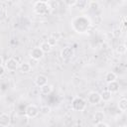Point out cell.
Returning <instances> with one entry per match:
<instances>
[{
  "label": "cell",
  "mask_w": 127,
  "mask_h": 127,
  "mask_svg": "<svg viewBox=\"0 0 127 127\" xmlns=\"http://www.w3.org/2000/svg\"><path fill=\"white\" fill-rule=\"evenodd\" d=\"M49 6L47 1H37L34 4V11L38 15H45L49 12Z\"/></svg>",
  "instance_id": "2"
},
{
  "label": "cell",
  "mask_w": 127,
  "mask_h": 127,
  "mask_svg": "<svg viewBox=\"0 0 127 127\" xmlns=\"http://www.w3.org/2000/svg\"><path fill=\"white\" fill-rule=\"evenodd\" d=\"M57 41H58V40H57L56 38H54V37H52V36H51V37H49V39H48V41H47V42H48L52 47H54V46H56V45H57Z\"/></svg>",
  "instance_id": "24"
},
{
  "label": "cell",
  "mask_w": 127,
  "mask_h": 127,
  "mask_svg": "<svg viewBox=\"0 0 127 127\" xmlns=\"http://www.w3.org/2000/svg\"><path fill=\"white\" fill-rule=\"evenodd\" d=\"M42 51H43V53L45 54V53H50L51 51H52V49H53V47L46 41V42H43V43H41V45H40V47H39Z\"/></svg>",
  "instance_id": "17"
},
{
  "label": "cell",
  "mask_w": 127,
  "mask_h": 127,
  "mask_svg": "<svg viewBox=\"0 0 127 127\" xmlns=\"http://www.w3.org/2000/svg\"><path fill=\"white\" fill-rule=\"evenodd\" d=\"M3 64H4V61H3V58L0 56V65H3Z\"/></svg>",
  "instance_id": "29"
},
{
  "label": "cell",
  "mask_w": 127,
  "mask_h": 127,
  "mask_svg": "<svg viewBox=\"0 0 127 127\" xmlns=\"http://www.w3.org/2000/svg\"><path fill=\"white\" fill-rule=\"evenodd\" d=\"M87 102L92 104V105H97L101 102V97L100 93L97 91H91L87 95Z\"/></svg>",
  "instance_id": "5"
},
{
  "label": "cell",
  "mask_w": 127,
  "mask_h": 127,
  "mask_svg": "<svg viewBox=\"0 0 127 127\" xmlns=\"http://www.w3.org/2000/svg\"><path fill=\"white\" fill-rule=\"evenodd\" d=\"M117 79V73H115L114 71H108L105 74V81L107 83L112 82V81H116Z\"/></svg>",
  "instance_id": "15"
},
{
  "label": "cell",
  "mask_w": 127,
  "mask_h": 127,
  "mask_svg": "<svg viewBox=\"0 0 127 127\" xmlns=\"http://www.w3.org/2000/svg\"><path fill=\"white\" fill-rule=\"evenodd\" d=\"M40 112L45 114V115H48L51 113V107L48 106V105H43L41 108H40Z\"/></svg>",
  "instance_id": "20"
},
{
  "label": "cell",
  "mask_w": 127,
  "mask_h": 127,
  "mask_svg": "<svg viewBox=\"0 0 127 127\" xmlns=\"http://www.w3.org/2000/svg\"><path fill=\"white\" fill-rule=\"evenodd\" d=\"M122 35V30L121 28H115L112 30V36L114 38H119L120 36Z\"/></svg>",
  "instance_id": "21"
},
{
  "label": "cell",
  "mask_w": 127,
  "mask_h": 127,
  "mask_svg": "<svg viewBox=\"0 0 127 127\" xmlns=\"http://www.w3.org/2000/svg\"><path fill=\"white\" fill-rule=\"evenodd\" d=\"M5 70H6V69H5L4 65H0V77L4 75V73H5Z\"/></svg>",
  "instance_id": "28"
},
{
  "label": "cell",
  "mask_w": 127,
  "mask_h": 127,
  "mask_svg": "<svg viewBox=\"0 0 127 127\" xmlns=\"http://www.w3.org/2000/svg\"><path fill=\"white\" fill-rule=\"evenodd\" d=\"M43 57H44V53L39 47H35L30 51V58L35 61H40Z\"/></svg>",
  "instance_id": "6"
},
{
  "label": "cell",
  "mask_w": 127,
  "mask_h": 127,
  "mask_svg": "<svg viewBox=\"0 0 127 127\" xmlns=\"http://www.w3.org/2000/svg\"><path fill=\"white\" fill-rule=\"evenodd\" d=\"M122 127H126V126H122Z\"/></svg>",
  "instance_id": "31"
},
{
  "label": "cell",
  "mask_w": 127,
  "mask_h": 127,
  "mask_svg": "<svg viewBox=\"0 0 127 127\" xmlns=\"http://www.w3.org/2000/svg\"><path fill=\"white\" fill-rule=\"evenodd\" d=\"M119 88H120V85L118 83V81H112V82H109L107 84V90L111 93H116L119 91Z\"/></svg>",
  "instance_id": "10"
},
{
  "label": "cell",
  "mask_w": 127,
  "mask_h": 127,
  "mask_svg": "<svg viewBox=\"0 0 127 127\" xmlns=\"http://www.w3.org/2000/svg\"><path fill=\"white\" fill-rule=\"evenodd\" d=\"M71 108L75 111H83L86 108V100L79 96L74 97L71 101Z\"/></svg>",
  "instance_id": "1"
},
{
  "label": "cell",
  "mask_w": 127,
  "mask_h": 127,
  "mask_svg": "<svg viewBox=\"0 0 127 127\" xmlns=\"http://www.w3.org/2000/svg\"><path fill=\"white\" fill-rule=\"evenodd\" d=\"M0 127H2V126H0Z\"/></svg>",
  "instance_id": "33"
},
{
  "label": "cell",
  "mask_w": 127,
  "mask_h": 127,
  "mask_svg": "<svg viewBox=\"0 0 127 127\" xmlns=\"http://www.w3.org/2000/svg\"><path fill=\"white\" fill-rule=\"evenodd\" d=\"M47 3H48V6L50 9L59 8V5H60V3L58 1H47Z\"/></svg>",
  "instance_id": "22"
},
{
  "label": "cell",
  "mask_w": 127,
  "mask_h": 127,
  "mask_svg": "<svg viewBox=\"0 0 127 127\" xmlns=\"http://www.w3.org/2000/svg\"><path fill=\"white\" fill-rule=\"evenodd\" d=\"M34 82H35V84H36L37 86L41 87V86H43V85H45V84L48 83V77H47L45 74H38V75L35 77Z\"/></svg>",
  "instance_id": "8"
},
{
  "label": "cell",
  "mask_w": 127,
  "mask_h": 127,
  "mask_svg": "<svg viewBox=\"0 0 127 127\" xmlns=\"http://www.w3.org/2000/svg\"><path fill=\"white\" fill-rule=\"evenodd\" d=\"M87 6H88V2L85 0H79V1H76V3H75V7L79 10H83Z\"/></svg>",
  "instance_id": "18"
},
{
  "label": "cell",
  "mask_w": 127,
  "mask_h": 127,
  "mask_svg": "<svg viewBox=\"0 0 127 127\" xmlns=\"http://www.w3.org/2000/svg\"><path fill=\"white\" fill-rule=\"evenodd\" d=\"M7 18V10L5 8H0V21H4Z\"/></svg>",
  "instance_id": "23"
},
{
  "label": "cell",
  "mask_w": 127,
  "mask_h": 127,
  "mask_svg": "<svg viewBox=\"0 0 127 127\" xmlns=\"http://www.w3.org/2000/svg\"><path fill=\"white\" fill-rule=\"evenodd\" d=\"M19 69H20V71L23 72V73H28V72L31 71L32 66H31V64H30L29 63H27V62H23V63L20 64V65H19Z\"/></svg>",
  "instance_id": "13"
},
{
  "label": "cell",
  "mask_w": 127,
  "mask_h": 127,
  "mask_svg": "<svg viewBox=\"0 0 127 127\" xmlns=\"http://www.w3.org/2000/svg\"><path fill=\"white\" fill-rule=\"evenodd\" d=\"M40 113V109L37 105L35 104H30L26 107L25 109V115L30 118V119H33V118H36Z\"/></svg>",
  "instance_id": "4"
},
{
  "label": "cell",
  "mask_w": 127,
  "mask_h": 127,
  "mask_svg": "<svg viewBox=\"0 0 127 127\" xmlns=\"http://www.w3.org/2000/svg\"><path fill=\"white\" fill-rule=\"evenodd\" d=\"M19 62L15 58H9L5 63H4V67L8 71H15L19 68Z\"/></svg>",
  "instance_id": "3"
},
{
  "label": "cell",
  "mask_w": 127,
  "mask_h": 127,
  "mask_svg": "<svg viewBox=\"0 0 127 127\" xmlns=\"http://www.w3.org/2000/svg\"><path fill=\"white\" fill-rule=\"evenodd\" d=\"M64 3H65L66 5H68L69 7H73V6H75L76 0H72V1H70V0H66V1H64Z\"/></svg>",
  "instance_id": "26"
},
{
  "label": "cell",
  "mask_w": 127,
  "mask_h": 127,
  "mask_svg": "<svg viewBox=\"0 0 127 127\" xmlns=\"http://www.w3.org/2000/svg\"><path fill=\"white\" fill-rule=\"evenodd\" d=\"M11 122V117L8 113H1L0 114V126L8 127Z\"/></svg>",
  "instance_id": "9"
},
{
  "label": "cell",
  "mask_w": 127,
  "mask_h": 127,
  "mask_svg": "<svg viewBox=\"0 0 127 127\" xmlns=\"http://www.w3.org/2000/svg\"><path fill=\"white\" fill-rule=\"evenodd\" d=\"M104 119H105V114H104V112L101 111V110L96 111V112L94 113V115H93V120H94L96 123L103 122Z\"/></svg>",
  "instance_id": "12"
},
{
  "label": "cell",
  "mask_w": 127,
  "mask_h": 127,
  "mask_svg": "<svg viewBox=\"0 0 127 127\" xmlns=\"http://www.w3.org/2000/svg\"><path fill=\"white\" fill-rule=\"evenodd\" d=\"M74 55V52H73V49L71 47H64L62 51H61V57L62 59L64 60H68V59H71Z\"/></svg>",
  "instance_id": "7"
},
{
  "label": "cell",
  "mask_w": 127,
  "mask_h": 127,
  "mask_svg": "<svg viewBox=\"0 0 127 127\" xmlns=\"http://www.w3.org/2000/svg\"><path fill=\"white\" fill-rule=\"evenodd\" d=\"M95 127H109V126L104 122H100V123H96Z\"/></svg>",
  "instance_id": "27"
},
{
  "label": "cell",
  "mask_w": 127,
  "mask_h": 127,
  "mask_svg": "<svg viewBox=\"0 0 127 127\" xmlns=\"http://www.w3.org/2000/svg\"><path fill=\"white\" fill-rule=\"evenodd\" d=\"M100 97H101V101H104V102H108L111 100V97H112V93L109 92L107 89L103 90L101 93H100Z\"/></svg>",
  "instance_id": "16"
},
{
  "label": "cell",
  "mask_w": 127,
  "mask_h": 127,
  "mask_svg": "<svg viewBox=\"0 0 127 127\" xmlns=\"http://www.w3.org/2000/svg\"><path fill=\"white\" fill-rule=\"evenodd\" d=\"M1 90H2V88H1V85H0V92H1Z\"/></svg>",
  "instance_id": "30"
},
{
  "label": "cell",
  "mask_w": 127,
  "mask_h": 127,
  "mask_svg": "<svg viewBox=\"0 0 127 127\" xmlns=\"http://www.w3.org/2000/svg\"><path fill=\"white\" fill-rule=\"evenodd\" d=\"M126 51H127V47H126L125 44H119L116 47V52L119 55H125L126 54Z\"/></svg>",
  "instance_id": "19"
},
{
  "label": "cell",
  "mask_w": 127,
  "mask_h": 127,
  "mask_svg": "<svg viewBox=\"0 0 127 127\" xmlns=\"http://www.w3.org/2000/svg\"><path fill=\"white\" fill-rule=\"evenodd\" d=\"M47 127H50V126H47Z\"/></svg>",
  "instance_id": "32"
},
{
  "label": "cell",
  "mask_w": 127,
  "mask_h": 127,
  "mask_svg": "<svg viewBox=\"0 0 127 127\" xmlns=\"http://www.w3.org/2000/svg\"><path fill=\"white\" fill-rule=\"evenodd\" d=\"M118 108L120 111L125 112L127 110V99L125 96H122L118 101Z\"/></svg>",
  "instance_id": "14"
},
{
  "label": "cell",
  "mask_w": 127,
  "mask_h": 127,
  "mask_svg": "<svg viewBox=\"0 0 127 127\" xmlns=\"http://www.w3.org/2000/svg\"><path fill=\"white\" fill-rule=\"evenodd\" d=\"M53 89H54L53 85L47 83V84H45V85L40 87V93L43 94V95H48V94H50L53 91Z\"/></svg>",
  "instance_id": "11"
},
{
  "label": "cell",
  "mask_w": 127,
  "mask_h": 127,
  "mask_svg": "<svg viewBox=\"0 0 127 127\" xmlns=\"http://www.w3.org/2000/svg\"><path fill=\"white\" fill-rule=\"evenodd\" d=\"M88 6H89V8H92V9H97V8L99 7V4H98V2L90 1V2H88Z\"/></svg>",
  "instance_id": "25"
}]
</instances>
